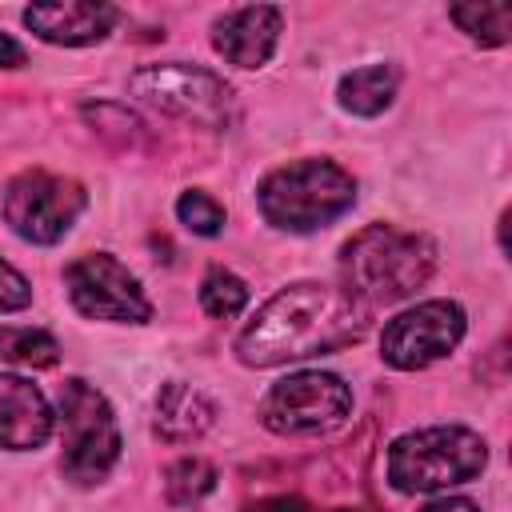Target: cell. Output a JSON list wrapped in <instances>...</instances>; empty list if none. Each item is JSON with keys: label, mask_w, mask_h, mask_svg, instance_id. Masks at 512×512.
Segmentation results:
<instances>
[{"label": "cell", "mask_w": 512, "mask_h": 512, "mask_svg": "<svg viewBox=\"0 0 512 512\" xmlns=\"http://www.w3.org/2000/svg\"><path fill=\"white\" fill-rule=\"evenodd\" d=\"M176 216H180V224H184L188 232H196V236H216V232L224 228V208H220L212 196H204V192H184V196L176 200Z\"/></svg>", "instance_id": "20"}, {"label": "cell", "mask_w": 512, "mask_h": 512, "mask_svg": "<svg viewBox=\"0 0 512 512\" xmlns=\"http://www.w3.org/2000/svg\"><path fill=\"white\" fill-rule=\"evenodd\" d=\"M52 436V408L24 376H0V448H40Z\"/></svg>", "instance_id": "12"}, {"label": "cell", "mask_w": 512, "mask_h": 512, "mask_svg": "<svg viewBox=\"0 0 512 512\" xmlns=\"http://www.w3.org/2000/svg\"><path fill=\"white\" fill-rule=\"evenodd\" d=\"M432 268H436V244L420 232H404L392 224L360 228L340 256L344 284L360 304L408 300L420 284H428Z\"/></svg>", "instance_id": "2"}, {"label": "cell", "mask_w": 512, "mask_h": 512, "mask_svg": "<svg viewBox=\"0 0 512 512\" xmlns=\"http://www.w3.org/2000/svg\"><path fill=\"white\" fill-rule=\"evenodd\" d=\"M200 304H204L208 316L232 320V316H240L244 304H248V284H244L240 276L224 272V268H212V272L204 276V284H200Z\"/></svg>", "instance_id": "19"}, {"label": "cell", "mask_w": 512, "mask_h": 512, "mask_svg": "<svg viewBox=\"0 0 512 512\" xmlns=\"http://www.w3.org/2000/svg\"><path fill=\"white\" fill-rule=\"evenodd\" d=\"M216 52L236 68H260L268 64L276 40H280V8L272 4H248L232 8L216 20Z\"/></svg>", "instance_id": "11"}, {"label": "cell", "mask_w": 512, "mask_h": 512, "mask_svg": "<svg viewBox=\"0 0 512 512\" xmlns=\"http://www.w3.org/2000/svg\"><path fill=\"white\" fill-rule=\"evenodd\" d=\"M392 96H396V68H388V64H368L340 80V104L356 116L384 112L392 104Z\"/></svg>", "instance_id": "15"}, {"label": "cell", "mask_w": 512, "mask_h": 512, "mask_svg": "<svg viewBox=\"0 0 512 512\" xmlns=\"http://www.w3.org/2000/svg\"><path fill=\"white\" fill-rule=\"evenodd\" d=\"M260 212L288 232H316L344 216L356 200V180L332 160H296L260 180Z\"/></svg>", "instance_id": "3"}, {"label": "cell", "mask_w": 512, "mask_h": 512, "mask_svg": "<svg viewBox=\"0 0 512 512\" xmlns=\"http://www.w3.org/2000/svg\"><path fill=\"white\" fill-rule=\"evenodd\" d=\"M60 360V344L40 328H0V364L20 368H52Z\"/></svg>", "instance_id": "16"}, {"label": "cell", "mask_w": 512, "mask_h": 512, "mask_svg": "<svg viewBox=\"0 0 512 512\" xmlns=\"http://www.w3.org/2000/svg\"><path fill=\"white\" fill-rule=\"evenodd\" d=\"M16 64H24V48L0 32V68H16Z\"/></svg>", "instance_id": "23"}, {"label": "cell", "mask_w": 512, "mask_h": 512, "mask_svg": "<svg viewBox=\"0 0 512 512\" xmlns=\"http://www.w3.org/2000/svg\"><path fill=\"white\" fill-rule=\"evenodd\" d=\"M68 296L76 312L88 320H120V324H144L152 316V304L144 300L136 276L108 252H88L64 268Z\"/></svg>", "instance_id": "9"}, {"label": "cell", "mask_w": 512, "mask_h": 512, "mask_svg": "<svg viewBox=\"0 0 512 512\" xmlns=\"http://www.w3.org/2000/svg\"><path fill=\"white\" fill-rule=\"evenodd\" d=\"M128 88L136 100L200 128H224L232 120V88L196 64H144L132 72Z\"/></svg>", "instance_id": "5"}, {"label": "cell", "mask_w": 512, "mask_h": 512, "mask_svg": "<svg viewBox=\"0 0 512 512\" xmlns=\"http://www.w3.org/2000/svg\"><path fill=\"white\" fill-rule=\"evenodd\" d=\"M248 512H324V508H312V504L300 500V496H272V500L252 504Z\"/></svg>", "instance_id": "22"}, {"label": "cell", "mask_w": 512, "mask_h": 512, "mask_svg": "<svg viewBox=\"0 0 512 512\" xmlns=\"http://www.w3.org/2000/svg\"><path fill=\"white\" fill-rule=\"evenodd\" d=\"M464 336V308L452 300H424L408 312H400L384 336H380V356L392 368H428L432 360L448 356Z\"/></svg>", "instance_id": "10"}, {"label": "cell", "mask_w": 512, "mask_h": 512, "mask_svg": "<svg viewBox=\"0 0 512 512\" xmlns=\"http://www.w3.org/2000/svg\"><path fill=\"white\" fill-rule=\"evenodd\" d=\"M164 488H168V500L172 504H184V508L188 504H200L216 488V468L208 460H200V456H184V460H176L168 468Z\"/></svg>", "instance_id": "18"}, {"label": "cell", "mask_w": 512, "mask_h": 512, "mask_svg": "<svg viewBox=\"0 0 512 512\" xmlns=\"http://www.w3.org/2000/svg\"><path fill=\"white\" fill-rule=\"evenodd\" d=\"M28 300H32L28 280H24L12 264H4V260H0V312H20Z\"/></svg>", "instance_id": "21"}, {"label": "cell", "mask_w": 512, "mask_h": 512, "mask_svg": "<svg viewBox=\"0 0 512 512\" xmlns=\"http://www.w3.org/2000/svg\"><path fill=\"white\" fill-rule=\"evenodd\" d=\"M448 16L480 44H508L512 36V4H452Z\"/></svg>", "instance_id": "17"}, {"label": "cell", "mask_w": 512, "mask_h": 512, "mask_svg": "<svg viewBox=\"0 0 512 512\" xmlns=\"http://www.w3.org/2000/svg\"><path fill=\"white\" fill-rule=\"evenodd\" d=\"M212 420H216V404L200 388L180 384V380L160 388V396H156V432H160V440L188 444V440L204 436L212 428Z\"/></svg>", "instance_id": "14"}, {"label": "cell", "mask_w": 512, "mask_h": 512, "mask_svg": "<svg viewBox=\"0 0 512 512\" xmlns=\"http://www.w3.org/2000/svg\"><path fill=\"white\" fill-rule=\"evenodd\" d=\"M352 416V392L332 372H292L260 400L264 428L280 436H320Z\"/></svg>", "instance_id": "7"}, {"label": "cell", "mask_w": 512, "mask_h": 512, "mask_svg": "<svg viewBox=\"0 0 512 512\" xmlns=\"http://www.w3.org/2000/svg\"><path fill=\"white\" fill-rule=\"evenodd\" d=\"M80 212H84V188L68 176H52L40 168L16 176L4 192L8 228L32 244H56L76 224Z\"/></svg>", "instance_id": "8"}, {"label": "cell", "mask_w": 512, "mask_h": 512, "mask_svg": "<svg viewBox=\"0 0 512 512\" xmlns=\"http://www.w3.org/2000/svg\"><path fill=\"white\" fill-rule=\"evenodd\" d=\"M488 448L472 428H420L388 448V480L400 492H440L480 476Z\"/></svg>", "instance_id": "4"}, {"label": "cell", "mask_w": 512, "mask_h": 512, "mask_svg": "<svg viewBox=\"0 0 512 512\" xmlns=\"http://www.w3.org/2000/svg\"><path fill=\"white\" fill-rule=\"evenodd\" d=\"M420 512H480L472 500H460V496H452V500H436V504H428V508H420Z\"/></svg>", "instance_id": "24"}, {"label": "cell", "mask_w": 512, "mask_h": 512, "mask_svg": "<svg viewBox=\"0 0 512 512\" xmlns=\"http://www.w3.org/2000/svg\"><path fill=\"white\" fill-rule=\"evenodd\" d=\"M60 416H64V476L76 484H96L120 456V428L108 400L84 384L68 380L60 388Z\"/></svg>", "instance_id": "6"}, {"label": "cell", "mask_w": 512, "mask_h": 512, "mask_svg": "<svg viewBox=\"0 0 512 512\" xmlns=\"http://www.w3.org/2000/svg\"><path fill=\"white\" fill-rule=\"evenodd\" d=\"M368 304L348 288L292 284L280 288L236 336V356L248 368H272L284 360L328 356L356 344L368 332Z\"/></svg>", "instance_id": "1"}, {"label": "cell", "mask_w": 512, "mask_h": 512, "mask_svg": "<svg viewBox=\"0 0 512 512\" xmlns=\"http://www.w3.org/2000/svg\"><path fill=\"white\" fill-rule=\"evenodd\" d=\"M24 24L52 40V44H96L108 36V28L116 24V8L112 4H80V0H68V4H32L24 12Z\"/></svg>", "instance_id": "13"}]
</instances>
